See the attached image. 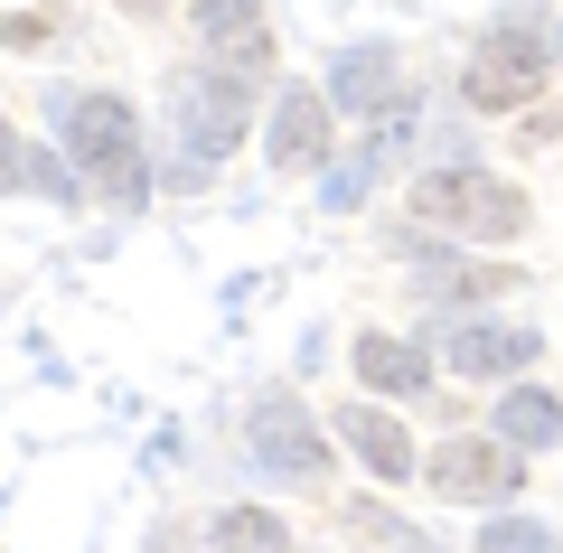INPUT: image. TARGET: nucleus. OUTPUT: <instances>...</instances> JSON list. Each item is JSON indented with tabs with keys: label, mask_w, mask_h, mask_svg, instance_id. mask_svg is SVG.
Instances as JSON below:
<instances>
[{
	"label": "nucleus",
	"mask_w": 563,
	"mask_h": 553,
	"mask_svg": "<svg viewBox=\"0 0 563 553\" xmlns=\"http://www.w3.org/2000/svg\"><path fill=\"white\" fill-rule=\"evenodd\" d=\"M66 151H76V178H95L122 217L141 207L151 169H141V122H132V103H113V95H76V103H66Z\"/></svg>",
	"instance_id": "obj_1"
},
{
	"label": "nucleus",
	"mask_w": 563,
	"mask_h": 553,
	"mask_svg": "<svg viewBox=\"0 0 563 553\" xmlns=\"http://www.w3.org/2000/svg\"><path fill=\"white\" fill-rule=\"evenodd\" d=\"M413 217L442 225V235H461V244H517L526 235V198L507 188V178H488V169H432V178H413Z\"/></svg>",
	"instance_id": "obj_2"
},
{
	"label": "nucleus",
	"mask_w": 563,
	"mask_h": 553,
	"mask_svg": "<svg viewBox=\"0 0 563 553\" xmlns=\"http://www.w3.org/2000/svg\"><path fill=\"white\" fill-rule=\"evenodd\" d=\"M536 85H544V38H536V20H507L498 38H479V57H470V103H479V113H517Z\"/></svg>",
	"instance_id": "obj_3"
},
{
	"label": "nucleus",
	"mask_w": 563,
	"mask_h": 553,
	"mask_svg": "<svg viewBox=\"0 0 563 553\" xmlns=\"http://www.w3.org/2000/svg\"><path fill=\"white\" fill-rule=\"evenodd\" d=\"M198 38H207V66H217V76H244V85H254L263 66H273L263 0H198Z\"/></svg>",
	"instance_id": "obj_4"
},
{
	"label": "nucleus",
	"mask_w": 563,
	"mask_h": 553,
	"mask_svg": "<svg viewBox=\"0 0 563 553\" xmlns=\"http://www.w3.org/2000/svg\"><path fill=\"white\" fill-rule=\"evenodd\" d=\"M339 151V141H329V95L320 85H291V95L273 103V132H263V159H273V169H320V159Z\"/></svg>",
	"instance_id": "obj_5"
},
{
	"label": "nucleus",
	"mask_w": 563,
	"mask_h": 553,
	"mask_svg": "<svg viewBox=\"0 0 563 553\" xmlns=\"http://www.w3.org/2000/svg\"><path fill=\"white\" fill-rule=\"evenodd\" d=\"M329 103H339V113H376V122L413 113V95H404V66H395V47H347V57L329 66Z\"/></svg>",
	"instance_id": "obj_6"
},
{
	"label": "nucleus",
	"mask_w": 563,
	"mask_h": 553,
	"mask_svg": "<svg viewBox=\"0 0 563 553\" xmlns=\"http://www.w3.org/2000/svg\"><path fill=\"white\" fill-rule=\"evenodd\" d=\"M254 460H263V469H282V478H320V469H329L320 422H310L291 395H263V403H254Z\"/></svg>",
	"instance_id": "obj_7"
},
{
	"label": "nucleus",
	"mask_w": 563,
	"mask_h": 553,
	"mask_svg": "<svg viewBox=\"0 0 563 553\" xmlns=\"http://www.w3.org/2000/svg\"><path fill=\"white\" fill-rule=\"evenodd\" d=\"M422 478H432V488L442 497H470V507H488V497H507L517 488V451H488V441H442V451L422 460Z\"/></svg>",
	"instance_id": "obj_8"
},
{
	"label": "nucleus",
	"mask_w": 563,
	"mask_h": 553,
	"mask_svg": "<svg viewBox=\"0 0 563 553\" xmlns=\"http://www.w3.org/2000/svg\"><path fill=\"white\" fill-rule=\"evenodd\" d=\"M179 122H188V141H198V159L235 151V132H244V76H217V66H207V76L179 95Z\"/></svg>",
	"instance_id": "obj_9"
},
{
	"label": "nucleus",
	"mask_w": 563,
	"mask_h": 553,
	"mask_svg": "<svg viewBox=\"0 0 563 553\" xmlns=\"http://www.w3.org/2000/svg\"><path fill=\"white\" fill-rule=\"evenodd\" d=\"M347 366H357L376 395H422V376H432V356H422L413 338H395V329H366L357 347H347Z\"/></svg>",
	"instance_id": "obj_10"
},
{
	"label": "nucleus",
	"mask_w": 563,
	"mask_h": 553,
	"mask_svg": "<svg viewBox=\"0 0 563 553\" xmlns=\"http://www.w3.org/2000/svg\"><path fill=\"white\" fill-rule=\"evenodd\" d=\"M498 441L507 451H554L563 441V395L554 385H507L498 395Z\"/></svg>",
	"instance_id": "obj_11"
},
{
	"label": "nucleus",
	"mask_w": 563,
	"mask_h": 553,
	"mask_svg": "<svg viewBox=\"0 0 563 553\" xmlns=\"http://www.w3.org/2000/svg\"><path fill=\"white\" fill-rule=\"evenodd\" d=\"M339 441H357V460L376 478H413V432H404L395 413H376V403H347L339 413Z\"/></svg>",
	"instance_id": "obj_12"
},
{
	"label": "nucleus",
	"mask_w": 563,
	"mask_h": 553,
	"mask_svg": "<svg viewBox=\"0 0 563 553\" xmlns=\"http://www.w3.org/2000/svg\"><path fill=\"white\" fill-rule=\"evenodd\" d=\"M451 366L461 376H507V366H536V329H461L451 338Z\"/></svg>",
	"instance_id": "obj_13"
},
{
	"label": "nucleus",
	"mask_w": 563,
	"mask_h": 553,
	"mask_svg": "<svg viewBox=\"0 0 563 553\" xmlns=\"http://www.w3.org/2000/svg\"><path fill=\"white\" fill-rule=\"evenodd\" d=\"M217 553H291V526L273 507H225L217 516Z\"/></svg>",
	"instance_id": "obj_14"
},
{
	"label": "nucleus",
	"mask_w": 563,
	"mask_h": 553,
	"mask_svg": "<svg viewBox=\"0 0 563 553\" xmlns=\"http://www.w3.org/2000/svg\"><path fill=\"white\" fill-rule=\"evenodd\" d=\"M479 553H554V526H536V516H498V526H479Z\"/></svg>",
	"instance_id": "obj_15"
},
{
	"label": "nucleus",
	"mask_w": 563,
	"mask_h": 553,
	"mask_svg": "<svg viewBox=\"0 0 563 553\" xmlns=\"http://www.w3.org/2000/svg\"><path fill=\"white\" fill-rule=\"evenodd\" d=\"M10 188H29V159H20V132L0 122V198H10Z\"/></svg>",
	"instance_id": "obj_16"
},
{
	"label": "nucleus",
	"mask_w": 563,
	"mask_h": 553,
	"mask_svg": "<svg viewBox=\"0 0 563 553\" xmlns=\"http://www.w3.org/2000/svg\"><path fill=\"white\" fill-rule=\"evenodd\" d=\"M132 10H161V0H132Z\"/></svg>",
	"instance_id": "obj_17"
}]
</instances>
